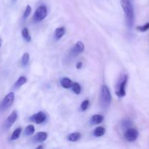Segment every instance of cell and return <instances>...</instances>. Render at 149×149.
Listing matches in <instances>:
<instances>
[{
  "label": "cell",
  "mask_w": 149,
  "mask_h": 149,
  "mask_svg": "<svg viewBox=\"0 0 149 149\" xmlns=\"http://www.w3.org/2000/svg\"><path fill=\"white\" fill-rule=\"evenodd\" d=\"M121 6L125 14L127 23L129 28L132 27L134 24V8L130 0H121Z\"/></svg>",
  "instance_id": "1"
},
{
  "label": "cell",
  "mask_w": 149,
  "mask_h": 149,
  "mask_svg": "<svg viewBox=\"0 0 149 149\" xmlns=\"http://www.w3.org/2000/svg\"><path fill=\"white\" fill-rule=\"evenodd\" d=\"M99 102L101 106L103 109H106L110 106L111 102V94L110 90L106 85H102L101 87Z\"/></svg>",
  "instance_id": "2"
},
{
  "label": "cell",
  "mask_w": 149,
  "mask_h": 149,
  "mask_svg": "<svg viewBox=\"0 0 149 149\" xmlns=\"http://www.w3.org/2000/svg\"><path fill=\"white\" fill-rule=\"evenodd\" d=\"M15 99V94L14 93H10L4 97L0 105V110L4 111L8 109L9 107L12 106V104L14 102Z\"/></svg>",
  "instance_id": "3"
},
{
  "label": "cell",
  "mask_w": 149,
  "mask_h": 149,
  "mask_svg": "<svg viewBox=\"0 0 149 149\" xmlns=\"http://www.w3.org/2000/svg\"><path fill=\"white\" fill-rule=\"evenodd\" d=\"M17 111H13L11 113V114L7 118V119H6L5 122H4V125H3V128H4V130H9L12 126H13V125L15 123L16 119H17Z\"/></svg>",
  "instance_id": "4"
},
{
  "label": "cell",
  "mask_w": 149,
  "mask_h": 149,
  "mask_svg": "<svg viewBox=\"0 0 149 149\" xmlns=\"http://www.w3.org/2000/svg\"><path fill=\"white\" fill-rule=\"evenodd\" d=\"M47 14H48V10L45 6H40V7H38L37 9L36 12L34 13V20L37 21H39V20H42L46 17Z\"/></svg>",
  "instance_id": "5"
},
{
  "label": "cell",
  "mask_w": 149,
  "mask_h": 149,
  "mask_svg": "<svg viewBox=\"0 0 149 149\" xmlns=\"http://www.w3.org/2000/svg\"><path fill=\"white\" fill-rule=\"evenodd\" d=\"M137 137H138V132L132 128L129 129L124 134V138L129 142H134V141H136Z\"/></svg>",
  "instance_id": "6"
},
{
  "label": "cell",
  "mask_w": 149,
  "mask_h": 149,
  "mask_svg": "<svg viewBox=\"0 0 149 149\" xmlns=\"http://www.w3.org/2000/svg\"><path fill=\"white\" fill-rule=\"evenodd\" d=\"M127 76L125 75L124 77L123 80L121 81V82L120 83L119 86H118V91H117L116 93L117 95H118V97H122L126 95L125 88H126V85H127Z\"/></svg>",
  "instance_id": "7"
},
{
  "label": "cell",
  "mask_w": 149,
  "mask_h": 149,
  "mask_svg": "<svg viewBox=\"0 0 149 149\" xmlns=\"http://www.w3.org/2000/svg\"><path fill=\"white\" fill-rule=\"evenodd\" d=\"M84 44L82 42H80V41H78V42L75 44L74 47L71 49V53L72 54V55L75 56V55L83 52V50H84Z\"/></svg>",
  "instance_id": "8"
},
{
  "label": "cell",
  "mask_w": 149,
  "mask_h": 149,
  "mask_svg": "<svg viewBox=\"0 0 149 149\" xmlns=\"http://www.w3.org/2000/svg\"><path fill=\"white\" fill-rule=\"evenodd\" d=\"M31 119H32V121H34L37 124H41L45 122L46 119V116H45V113H43L42 111H39L37 114L32 116Z\"/></svg>",
  "instance_id": "9"
},
{
  "label": "cell",
  "mask_w": 149,
  "mask_h": 149,
  "mask_svg": "<svg viewBox=\"0 0 149 149\" xmlns=\"http://www.w3.org/2000/svg\"><path fill=\"white\" fill-rule=\"evenodd\" d=\"M60 83H61V85L64 88L68 89L70 88V87H72L73 82L72 81V80L70 79L67 78V77H64V78H62L60 81Z\"/></svg>",
  "instance_id": "10"
},
{
  "label": "cell",
  "mask_w": 149,
  "mask_h": 149,
  "mask_svg": "<svg viewBox=\"0 0 149 149\" xmlns=\"http://www.w3.org/2000/svg\"><path fill=\"white\" fill-rule=\"evenodd\" d=\"M65 33V29L64 27H60L56 29L54 36L56 39H60Z\"/></svg>",
  "instance_id": "11"
},
{
  "label": "cell",
  "mask_w": 149,
  "mask_h": 149,
  "mask_svg": "<svg viewBox=\"0 0 149 149\" xmlns=\"http://www.w3.org/2000/svg\"><path fill=\"white\" fill-rule=\"evenodd\" d=\"M26 81H27V79L25 77H19L18 79L17 80L15 83L14 84V87L15 89L19 88V87H21L22 85H23L24 84H26Z\"/></svg>",
  "instance_id": "12"
},
{
  "label": "cell",
  "mask_w": 149,
  "mask_h": 149,
  "mask_svg": "<svg viewBox=\"0 0 149 149\" xmlns=\"http://www.w3.org/2000/svg\"><path fill=\"white\" fill-rule=\"evenodd\" d=\"M105 132V129L102 127H98L93 131V135L96 137H101L104 135Z\"/></svg>",
  "instance_id": "13"
},
{
  "label": "cell",
  "mask_w": 149,
  "mask_h": 149,
  "mask_svg": "<svg viewBox=\"0 0 149 149\" xmlns=\"http://www.w3.org/2000/svg\"><path fill=\"white\" fill-rule=\"evenodd\" d=\"M103 119V116H101V115H94L91 118V123L93 125H98V124H100L101 122H102Z\"/></svg>",
  "instance_id": "14"
},
{
  "label": "cell",
  "mask_w": 149,
  "mask_h": 149,
  "mask_svg": "<svg viewBox=\"0 0 149 149\" xmlns=\"http://www.w3.org/2000/svg\"><path fill=\"white\" fill-rule=\"evenodd\" d=\"M81 137V135L79 132H74V133L70 134L68 136V140L72 142H75V141H78Z\"/></svg>",
  "instance_id": "15"
},
{
  "label": "cell",
  "mask_w": 149,
  "mask_h": 149,
  "mask_svg": "<svg viewBox=\"0 0 149 149\" xmlns=\"http://www.w3.org/2000/svg\"><path fill=\"white\" fill-rule=\"evenodd\" d=\"M47 137H48V134L46 132H41L37 133L36 136V139L38 142H43L47 139Z\"/></svg>",
  "instance_id": "16"
},
{
  "label": "cell",
  "mask_w": 149,
  "mask_h": 149,
  "mask_svg": "<svg viewBox=\"0 0 149 149\" xmlns=\"http://www.w3.org/2000/svg\"><path fill=\"white\" fill-rule=\"evenodd\" d=\"M22 36H23V39L26 41V42H30L31 41V36L29 33V30L26 28L22 30Z\"/></svg>",
  "instance_id": "17"
},
{
  "label": "cell",
  "mask_w": 149,
  "mask_h": 149,
  "mask_svg": "<svg viewBox=\"0 0 149 149\" xmlns=\"http://www.w3.org/2000/svg\"><path fill=\"white\" fill-rule=\"evenodd\" d=\"M22 132V129L21 128H17V129L15 130L13 132V133L12 134V136H11V139L13 140V141H15V140L18 139V138H19V136H20V133H21Z\"/></svg>",
  "instance_id": "18"
},
{
  "label": "cell",
  "mask_w": 149,
  "mask_h": 149,
  "mask_svg": "<svg viewBox=\"0 0 149 149\" xmlns=\"http://www.w3.org/2000/svg\"><path fill=\"white\" fill-rule=\"evenodd\" d=\"M34 127L33 125H29V126L26 127V130H25V133L27 135H33L34 132Z\"/></svg>",
  "instance_id": "19"
},
{
  "label": "cell",
  "mask_w": 149,
  "mask_h": 149,
  "mask_svg": "<svg viewBox=\"0 0 149 149\" xmlns=\"http://www.w3.org/2000/svg\"><path fill=\"white\" fill-rule=\"evenodd\" d=\"M29 61V54L27 53V52H25L23 55V57H22V65L23 66H26L28 64Z\"/></svg>",
  "instance_id": "20"
},
{
  "label": "cell",
  "mask_w": 149,
  "mask_h": 149,
  "mask_svg": "<svg viewBox=\"0 0 149 149\" xmlns=\"http://www.w3.org/2000/svg\"><path fill=\"white\" fill-rule=\"evenodd\" d=\"M72 87V90L74 91V93H76L77 95L80 94L81 89H80V84H78V83H77V82L73 83Z\"/></svg>",
  "instance_id": "21"
},
{
  "label": "cell",
  "mask_w": 149,
  "mask_h": 149,
  "mask_svg": "<svg viewBox=\"0 0 149 149\" xmlns=\"http://www.w3.org/2000/svg\"><path fill=\"white\" fill-rule=\"evenodd\" d=\"M89 106V100H86L81 103V106H80V109H81V110L83 111H86V109H88Z\"/></svg>",
  "instance_id": "22"
},
{
  "label": "cell",
  "mask_w": 149,
  "mask_h": 149,
  "mask_svg": "<svg viewBox=\"0 0 149 149\" xmlns=\"http://www.w3.org/2000/svg\"><path fill=\"white\" fill-rule=\"evenodd\" d=\"M137 30L140 31H142V32L146 31L148 30V29H149V23H146V24H145L144 26H137Z\"/></svg>",
  "instance_id": "23"
},
{
  "label": "cell",
  "mask_w": 149,
  "mask_h": 149,
  "mask_svg": "<svg viewBox=\"0 0 149 149\" xmlns=\"http://www.w3.org/2000/svg\"><path fill=\"white\" fill-rule=\"evenodd\" d=\"M31 11H32V8H31V7L29 5H28L27 7H26V10H25V12L24 13H23V18L26 19V17H28V16L30 15L31 13Z\"/></svg>",
  "instance_id": "24"
},
{
  "label": "cell",
  "mask_w": 149,
  "mask_h": 149,
  "mask_svg": "<svg viewBox=\"0 0 149 149\" xmlns=\"http://www.w3.org/2000/svg\"><path fill=\"white\" fill-rule=\"evenodd\" d=\"M82 65H83V63H82V62H78L77 63V65H76V68H77V69H80V68L82 67Z\"/></svg>",
  "instance_id": "25"
},
{
  "label": "cell",
  "mask_w": 149,
  "mask_h": 149,
  "mask_svg": "<svg viewBox=\"0 0 149 149\" xmlns=\"http://www.w3.org/2000/svg\"><path fill=\"white\" fill-rule=\"evenodd\" d=\"M1 39H0V47H1Z\"/></svg>",
  "instance_id": "26"
},
{
  "label": "cell",
  "mask_w": 149,
  "mask_h": 149,
  "mask_svg": "<svg viewBox=\"0 0 149 149\" xmlns=\"http://www.w3.org/2000/svg\"><path fill=\"white\" fill-rule=\"evenodd\" d=\"M16 1H17V0H12V1H13V3H15V2Z\"/></svg>",
  "instance_id": "27"
},
{
  "label": "cell",
  "mask_w": 149,
  "mask_h": 149,
  "mask_svg": "<svg viewBox=\"0 0 149 149\" xmlns=\"http://www.w3.org/2000/svg\"><path fill=\"white\" fill-rule=\"evenodd\" d=\"M42 148V147L41 146H38V147H37V148Z\"/></svg>",
  "instance_id": "28"
}]
</instances>
